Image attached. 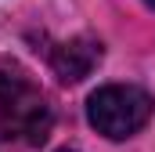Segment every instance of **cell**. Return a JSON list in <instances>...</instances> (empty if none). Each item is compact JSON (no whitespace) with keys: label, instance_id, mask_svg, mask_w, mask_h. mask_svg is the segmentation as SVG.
Masks as SVG:
<instances>
[{"label":"cell","instance_id":"obj_2","mask_svg":"<svg viewBox=\"0 0 155 152\" xmlns=\"http://www.w3.org/2000/svg\"><path fill=\"white\" fill-rule=\"evenodd\" d=\"M152 112H155V98L144 87H134V83H108L87 98L90 127L112 141L134 138L141 127H148Z\"/></svg>","mask_w":155,"mask_h":152},{"label":"cell","instance_id":"obj_1","mask_svg":"<svg viewBox=\"0 0 155 152\" xmlns=\"http://www.w3.org/2000/svg\"><path fill=\"white\" fill-rule=\"evenodd\" d=\"M51 105L18 73H0V138L22 141V145H40L51 134Z\"/></svg>","mask_w":155,"mask_h":152},{"label":"cell","instance_id":"obj_5","mask_svg":"<svg viewBox=\"0 0 155 152\" xmlns=\"http://www.w3.org/2000/svg\"><path fill=\"white\" fill-rule=\"evenodd\" d=\"M61 152H72V149H61Z\"/></svg>","mask_w":155,"mask_h":152},{"label":"cell","instance_id":"obj_4","mask_svg":"<svg viewBox=\"0 0 155 152\" xmlns=\"http://www.w3.org/2000/svg\"><path fill=\"white\" fill-rule=\"evenodd\" d=\"M148 4H152V7H155V0H148Z\"/></svg>","mask_w":155,"mask_h":152},{"label":"cell","instance_id":"obj_3","mask_svg":"<svg viewBox=\"0 0 155 152\" xmlns=\"http://www.w3.org/2000/svg\"><path fill=\"white\" fill-rule=\"evenodd\" d=\"M101 62V40L94 36H76L65 40L54 54H51V65H54V76L61 83H79L94 73V65Z\"/></svg>","mask_w":155,"mask_h":152}]
</instances>
